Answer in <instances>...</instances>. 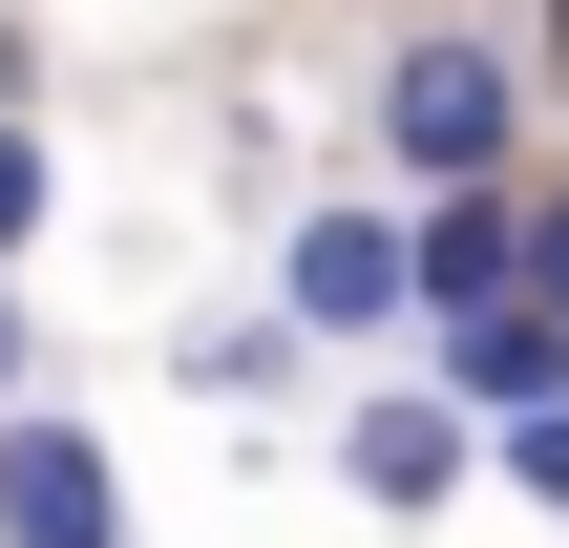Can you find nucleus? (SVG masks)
<instances>
[{
    "label": "nucleus",
    "instance_id": "obj_1",
    "mask_svg": "<svg viewBox=\"0 0 569 548\" xmlns=\"http://www.w3.org/2000/svg\"><path fill=\"white\" fill-rule=\"evenodd\" d=\"M528 42L507 21H422V42H380V84H359V127H380V169L401 190H528Z\"/></svg>",
    "mask_w": 569,
    "mask_h": 548
},
{
    "label": "nucleus",
    "instance_id": "obj_2",
    "mask_svg": "<svg viewBox=\"0 0 569 548\" xmlns=\"http://www.w3.org/2000/svg\"><path fill=\"white\" fill-rule=\"evenodd\" d=\"M274 317H296V338H422V253H401V211H380V190H317V211L274 232Z\"/></svg>",
    "mask_w": 569,
    "mask_h": 548
},
{
    "label": "nucleus",
    "instance_id": "obj_3",
    "mask_svg": "<svg viewBox=\"0 0 569 548\" xmlns=\"http://www.w3.org/2000/svg\"><path fill=\"white\" fill-rule=\"evenodd\" d=\"M0 548H127V465H106V422H63L42 380L0 401Z\"/></svg>",
    "mask_w": 569,
    "mask_h": 548
},
{
    "label": "nucleus",
    "instance_id": "obj_4",
    "mask_svg": "<svg viewBox=\"0 0 569 548\" xmlns=\"http://www.w3.org/2000/svg\"><path fill=\"white\" fill-rule=\"evenodd\" d=\"M465 465H486V422H465L443 380H380V401H338V486H359L380 528H422V507H465Z\"/></svg>",
    "mask_w": 569,
    "mask_h": 548
},
{
    "label": "nucleus",
    "instance_id": "obj_5",
    "mask_svg": "<svg viewBox=\"0 0 569 548\" xmlns=\"http://www.w3.org/2000/svg\"><path fill=\"white\" fill-rule=\"evenodd\" d=\"M422 380L465 422H528V401H569V317L549 296H465V317H422Z\"/></svg>",
    "mask_w": 569,
    "mask_h": 548
},
{
    "label": "nucleus",
    "instance_id": "obj_6",
    "mask_svg": "<svg viewBox=\"0 0 569 548\" xmlns=\"http://www.w3.org/2000/svg\"><path fill=\"white\" fill-rule=\"evenodd\" d=\"M296 359H317V338H296L274 296H253V317H190V380H211V401H274Z\"/></svg>",
    "mask_w": 569,
    "mask_h": 548
},
{
    "label": "nucleus",
    "instance_id": "obj_7",
    "mask_svg": "<svg viewBox=\"0 0 569 548\" xmlns=\"http://www.w3.org/2000/svg\"><path fill=\"white\" fill-rule=\"evenodd\" d=\"M42 211H63V148H42V106H0V275L42 253Z\"/></svg>",
    "mask_w": 569,
    "mask_h": 548
},
{
    "label": "nucleus",
    "instance_id": "obj_8",
    "mask_svg": "<svg viewBox=\"0 0 569 548\" xmlns=\"http://www.w3.org/2000/svg\"><path fill=\"white\" fill-rule=\"evenodd\" d=\"M486 465H507L528 507H569V401H528V422H486Z\"/></svg>",
    "mask_w": 569,
    "mask_h": 548
},
{
    "label": "nucleus",
    "instance_id": "obj_9",
    "mask_svg": "<svg viewBox=\"0 0 569 548\" xmlns=\"http://www.w3.org/2000/svg\"><path fill=\"white\" fill-rule=\"evenodd\" d=\"M507 296H549V317H569V190H528V211H507Z\"/></svg>",
    "mask_w": 569,
    "mask_h": 548
},
{
    "label": "nucleus",
    "instance_id": "obj_10",
    "mask_svg": "<svg viewBox=\"0 0 569 548\" xmlns=\"http://www.w3.org/2000/svg\"><path fill=\"white\" fill-rule=\"evenodd\" d=\"M21 380H42V317H21V275H0V401H21Z\"/></svg>",
    "mask_w": 569,
    "mask_h": 548
}]
</instances>
